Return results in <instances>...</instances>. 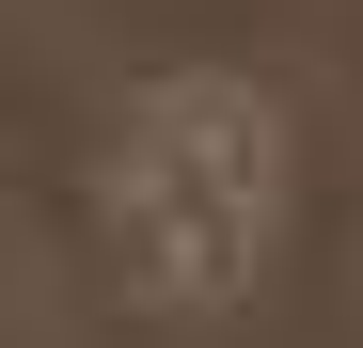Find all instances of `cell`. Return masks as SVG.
Instances as JSON below:
<instances>
[{"instance_id": "obj_1", "label": "cell", "mask_w": 363, "mask_h": 348, "mask_svg": "<svg viewBox=\"0 0 363 348\" xmlns=\"http://www.w3.org/2000/svg\"><path fill=\"white\" fill-rule=\"evenodd\" d=\"M300 206V111L253 64H158L95 143V238L158 317L253 301Z\"/></svg>"}]
</instances>
